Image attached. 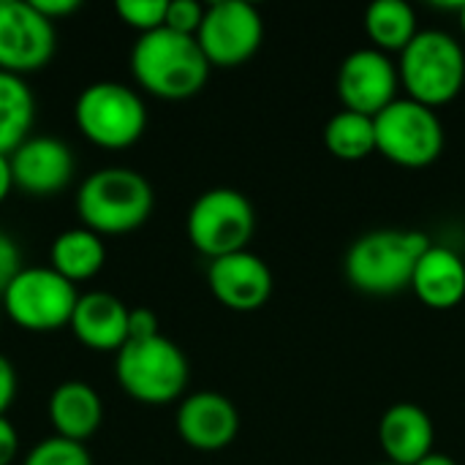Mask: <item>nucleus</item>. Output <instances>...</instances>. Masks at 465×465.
I'll use <instances>...</instances> for the list:
<instances>
[{"label":"nucleus","mask_w":465,"mask_h":465,"mask_svg":"<svg viewBox=\"0 0 465 465\" xmlns=\"http://www.w3.org/2000/svg\"><path fill=\"white\" fill-rule=\"evenodd\" d=\"M376 153L403 169H425L444 153V123L436 109L411 98L392 101L373 117Z\"/></svg>","instance_id":"6e6552de"},{"label":"nucleus","mask_w":465,"mask_h":465,"mask_svg":"<svg viewBox=\"0 0 465 465\" xmlns=\"http://www.w3.org/2000/svg\"><path fill=\"white\" fill-rule=\"evenodd\" d=\"M417 465H458L450 455H444V452H430L428 458H422Z\"/></svg>","instance_id":"473e14b6"},{"label":"nucleus","mask_w":465,"mask_h":465,"mask_svg":"<svg viewBox=\"0 0 465 465\" xmlns=\"http://www.w3.org/2000/svg\"><path fill=\"white\" fill-rule=\"evenodd\" d=\"M161 335L158 330V316L150 308H131L128 313V341H144Z\"/></svg>","instance_id":"cd10ccee"},{"label":"nucleus","mask_w":465,"mask_h":465,"mask_svg":"<svg viewBox=\"0 0 465 465\" xmlns=\"http://www.w3.org/2000/svg\"><path fill=\"white\" fill-rule=\"evenodd\" d=\"M324 147L338 161H362L376 153V123L349 109L335 112L324 125Z\"/></svg>","instance_id":"5701e85b"},{"label":"nucleus","mask_w":465,"mask_h":465,"mask_svg":"<svg viewBox=\"0 0 465 465\" xmlns=\"http://www.w3.org/2000/svg\"><path fill=\"white\" fill-rule=\"evenodd\" d=\"M8 319L27 332H54L71 324L76 308V286L52 267H25L3 292Z\"/></svg>","instance_id":"1a4fd4ad"},{"label":"nucleus","mask_w":465,"mask_h":465,"mask_svg":"<svg viewBox=\"0 0 465 465\" xmlns=\"http://www.w3.org/2000/svg\"><path fill=\"white\" fill-rule=\"evenodd\" d=\"M54 46V22L30 0H0V71L33 74L52 60Z\"/></svg>","instance_id":"9b49d317"},{"label":"nucleus","mask_w":465,"mask_h":465,"mask_svg":"<svg viewBox=\"0 0 465 465\" xmlns=\"http://www.w3.org/2000/svg\"><path fill=\"white\" fill-rule=\"evenodd\" d=\"M74 123L95 147L125 150L142 139L147 106L142 95L123 82H93L76 95Z\"/></svg>","instance_id":"423d86ee"},{"label":"nucleus","mask_w":465,"mask_h":465,"mask_svg":"<svg viewBox=\"0 0 465 465\" xmlns=\"http://www.w3.org/2000/svg\"><path fill=\"white\" fill-rule=\"evenodd\" d=\"M210 68L199 41L169 27L139 35L131 49V74L136 84L163 101H185L202 93Z\"/></svg>","instance_id":"f257e3e1"},{"label":"nucleus","mask_w":465,"mask_h":465,"mask_svg":"<svg viewBox=\"0 0 465 465\" xmlns=\"http://www.w3.org/2000/svg\"><path fill=\"white\" fill-rule=\"evenodd\" d=\"M169 0H117L114 11L123 25L139 30V35L163 27Z\"/></svg>","instance_id":"393cba45"},{"label":"nucleus","mask_w":465,"mask_h":465,"mask_svg":"<svg viewBox=\"0 0 465 465\" xmlns=\"http://www.w3.org/2000/svg\"><path fill=\"white\" fill-rule=\"evenodd\" d=\"M460 30H463V35H465V0H463V5H460Z\"/></svg>","instance_id":"72a5a7b5"},{"label":"nucleus","mask_w":465,"mask_h":465,"mask_svg":"<svg viewBox=\"0 0 465 465\" xmlns=\"http://www.w3.org/2000/svg\"><path fill=\"white\" fill-rule=\"evenodd\" d=\"M22 465H93V458L84 444L52 436V439L38 441L25 455Z\"/></svg>","instance_id":"b1692460"},{"label":"nucleus","mask_w":465,"mask_h":465,"mask_svg":"<svg viewBox=\"0 0 465 465\" xmlns=\"http://www.w3.org/2000/svg\"><path fill=\"white\" fill-rule=\"evenodd\" d=\"M406 98L439 109L460 95L465 84V52L444 30H420L401 52L398 63Z\"/></svg>","instance_id":"20e7f679"},{"label":"nucleus","mask_w":465,"mask_h":465,"mask_svg":"<svg viewBox=\"0 0 465 465\" xmlns=\"http://www.w3.org/2000/svg\"><path fill=\"white\" fill-rule=\"evenodd\" d=\"M365 33L373 49L401 54L420 33L417 14L406 0H376L365 11Z\"/></svg>","instance_id":"4be33fe9"},{"label":"nucleus","mask_w":465,"mask_h":465,"mask_svg":"<svg viewBox=\"0 0 465 465\" xmlns=\"http://www.w3.org/2000/svg\"><path fill=\"white\" fill-rule=\"evenodd\" d=\"M207 283L213 297L234 313H253L264 308L275 286L267 262L251 251L213 259L207 267Z\"/></svg>","instance_id":"ddd939ff"},{"label":"nucleus","mask_w":465,"mask_h":465,"mask_svg":"<svg viewBox=\"0 0 465 465\" xmlns=\"http://www.w3.org/2000/svg\"><path fill=\"white\" fill-rule=\"evenodd\" d=\"M185 232L191 245L213 262L248 251L256 232V213L245 193L234 188H210L191 204Z\"/></svg>","instance_id":"0eeeda50"},{"label":"nucleus","mask_w":465,"mask_h":465,"mask_svg":"<svg viewBox=\"0 0 465 465\" xmlns=\"http://www.w3.org/2000/svg\"><path fill=\"white\" fill-rule=\"evenodd\" d=\"M411 292L433 311H452L465 300L463 256L447 245H430L417 262Z\"/></svg>","instance_id":"a211bd4d"},{"label":"nucleus","mask_w":465,"mask_h":465,"mask_svg":"<svg viewBox=\"0 0 465 465\" xmlns=\"http://www.w3.org/2000/svg\"><path fill=\"white\" fill-rule=\"evenodd\" d=\"M436 428L417 403H395L379 420V447L392 465H417L433 452Z\"/></svg>","instance_id":"f3484780"},{"label":"nucleus","mask_w":465,"mask_h":465,"mask_svg":"<svg viewBox=\"0 0 465 465\" xmlns=\"http://www.w3.org/2000/svg\"><path fill=\"white\" fill-rule=\"evenodd\" d=\"M425 232L411 229H376L351 242L343 259L346 281L373 297H390L411 289L417 262L430 248Z\"/></svg>","instance_id":"f03ea898"},{"label":"nucleus","mask_w":465,"mask_h":465,"mask_svg":"<svg viewBox=\"0 0 465 465\" xmlns=\"http://www.w3.org/2000/svg\"><path fill=\"white\" fill-rule=\"evenodd\" d=\"M35 123V98L25 76L0 71V153L11 155Z\"/></svg>","instance_id":"412c9836"},{"label":"nucleus","mask_w":465,"mask_h":465,"mask_svg":"<svg viewBox=\"0 0 465 465\" xmlns=\"http://www.w3.org/2000/svg\"><path fill=\"white\" fill-rule=\"evenodd\" d=\"M155 207V191L144 174L128 166L95 169L76 193V215L84 229L106 234H128L144 226Z\"/></svg>","instance_id":"7ed1b4c3"},{"label":"nucleus","mask_w":465,"mask_h":465,"mask_svg":"<svg viewBox=\"0 0 465 465\" xmlns=\"http://www.w3.org/2000/svg\"><path fill=\"white\" fill-rule=\"evenodd\" d=\"M14 398H16V371L0 354V417H5V411L14 403Z\"/></svg>","instance_id":"c85d7f7f"},{"label":"nucleus","mask_w":465,"mask_h":465,"mask_svg":"<svg viewBox=\"0 0 465 465\" xmlns=\"http://www.w3.org/2000/svg\"><path fill=\"white\" fill-rule=\"evenodd\" d=\"M177 436L199 452H218L240 433V414L234 403L213 390L191 392L183 398L177 417Z\"/></svg>","instance_id":"2eb2a0df"},{"label":"nucleus","mask_w":465,"mask_h":465,"mask_svg":"<svg viewBox=\"0 0 465 465\" xmlns=\"http://www.w3.org/2000/svg\"><path fill=\"white\" fill-rule=\"evenodd\" d=\"M398 65L390 60V54L373 46L354 49L351 54H346L335 76V90L343 109L368 117H376L392 101H398Z\"/></svg>","instance_id":"f8f14e48"},{"label":"nucleus","mask_w":465,"mask_h":465,"mask_svg":"<svg viewBox=\"0 0 465 465\" xmlns=\"http://www.w3.org/2000/svg\"><path fill=\"white\" fill-rule=\"evenodd\" d=\"M22 270H25V267H22V251H19V245L14 242L11 234L0 232V297H3V292L8 289V283H11Z\"/></svg>","instance_id":"bb28decb"},{"label":"nucleus","mask_w":465,"mask_h":465,"mask_svg":"<svg viewBox=\"0 0 465 465\" xmlns=\"http://www.w3.org/2000/svg\"><path fill=\"white\" fill-rule=\"evenodd\" d=\"M106 264V245H104V237L84 229V226H76V229H68V232H60L54 240H52V248H49V267L63 275L65 281H71L74 286L82 283V281H90L95 278Z\"/></svg>","instance_id":"aec40b11"},{"label":"nucleus","mask_w":465,"mask_h":465,"mask_svg":"<svg viewBox=\"0 0 465 465\" xmlns=\"http://www.w3.org/2000/svg\"><path fill=\"white\" fill-rule=\"evenodd\" d=\"M16 455H19V433L5 417H0V465H11Z\"/></svg>","instance_id":"c756f323"},{"label":"nucleus","mask_w":465,"mask_h":465,"mask_svg":"<svg viewBox=\"0 0 465 465\" xmlns=\"http://www.w3.org/2000/svg\"><path fill=\"white\" fill-rule=\"evenodd\" d=\"M49 22H57V19H65L71 14H76L82 8L79 0H30Z\"/></svg>","instance_id":"7c9ffc66"},{"label":"nucleus","mask_w":465,"mask_h":465,"mask_svg":"<svg viewBox=\"0 0 465 465\" xmlns=\"http://www.w3.org/2000/svg\"><path fill=\"white\" fill-rule=\"evenodd\" d=\"M14 188L27 196H54L74 180V153L57 136H30L11 155Z\"/></svg>","instance_id":"4468645a"},{"label":"nucleus","mask_w":465,"mask_h":465,"mask_svg":"<svg viewBox=\"0 0 465 465\" xmlns=\"http://www.w3.org/2000/svg\"><path fill=\"white\" fill-rule=\"evenodd\" d=\"M381 465H392V463H381Z\"/></svg>","instance_id":"f704fd0d"},{"label":"nucleus","mask_w":465,"mask_h":465,"mask_svg":"<svg viewBox=\"0 0 465 465\" xmlns=\"http://www.w3.org/2000/svg\"><path fill=\"white\" fill-rule=\"evenodd\" d=\"M204 8H207V5H202V3H196V0H169L163 27L196 38V33H199V27H202V19H204Z\"/></svg>","instance_id":"a878e982"},{"label":"nucleus","mask_w":465,"mask_h":465,"mask_svg":"<svg viewBox=\"0 0 465 465\" xmlns=\"http://www.w3.org/2000/svg\"><path fill=\"white\" fill-rule=\"evenodd\" d=\"M14 191V174H11V158L0 153V204L8 199V193Z\"/></svg>","instance_id":"2f4dec72"},{"label":"nucleus","mask_w":465,"mask_h":465,"mask_svg":"<svg viewBox=\"0 0 465 465\" xmlns=\"http://www.w3.org/2000/svg\"><path fill=\"white\" fill-rule=\"evenodd\" d=\"M49 422L54 436L87 444L104 422V401L84 381H63L49 395Z\"/></svg>","instance_id":"6ab92c4d"},{"label":"nucleus","mask_w":465,"mask_h":465,"mask_svg":"<svg viewBox=\"0 0 465 465\" xmlns=\"http://www.w3.org/2000/svg\"><path fill=\"white\" fill-rule=\"evenodd\" d=\"M114 376L128 398L147 406H166L183 398L191 371L174 341L153 335L144 341H128L114 354Z\"/></svg>","instance_id":"39448f33"},{"label":"nucleus","mask_w":465,"mask_h":465,"mask_svg":"<svg viewBox=\"0 0 465 465\" xmlns=\"http://www.w3.org/2000/svg\"><path fill=\"white\" fill-rule=\"evenodd\" d=\"M196 41L215 68H237L248 63L264 41V19L245 0H218L204 8Z\"/></svg>","instance_id":"9d476101"},{"label":"nucleus","mask_w":465,"mask_h":465,"mask_svg":"<svg viewBox=\"0 0 465 465\" xmlns=\"http://www.w3.org/2000/svg\"><path fill=\"white\" fill-rule=\"evenodd\" d=\"M128 305L109 292H87L79 294L71 332L74 338L93 351H120L128 343Z\"/></svg>","instance_id":"dca6fc26"}]
</instances>
